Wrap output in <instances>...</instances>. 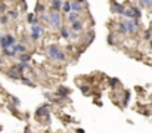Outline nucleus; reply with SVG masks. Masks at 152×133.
I'll list each match as a JSON object with an SVG mask.
<instances>
[{"instance_id":"3","label":"nucleus","mask_w":152,"mask_h":133,"mask_svg":"<svg viewBox=\"0 0 152 133\" xmlns=\"http://www.w3.org/2000/svg\"><path fill=\"white\" fill-rule=\"evenodd\" d=\"M14 45H16V37L14 34H5L2 38H0V47L2 49H6V47H12Z\"/></svg>"},{"instance_id":"34","label":"nucleus","mask_w":152,"mask_h":133,"mask_svg":"<svg viewBox=\"0 0 152 133\" xmlns=\"http://www.w3.org/2000/svg\"><path fill=\"white\" fill-rule=\"evenodd\" d=\"M106 40H108V43H109V45L112 46V45H114V33H109V34H108V38H106Z\"/></svg>"},{"instance_id":"41","label":"nucleus","mask_w":152,"mask_h":133,"mask_svg":"<svg viewBox=\"0 0 152 133\" xmlns=\"http://www.w3.org/2000/svg\"><path fill=\"white\" fill-rule=\"evenodd\" d=\"M3 36H5V34H3V33H2V31H0V38H2V37H3Z\"/></svg>"},{"instance_id":"29","label":"nucleus","mask_w":152,"mask_h":133,"mask_svg":"<svg viewBox=\"0 0 152 133\" xmlns=\"http://www.w3.org/2000/svg\"><path fill=\"white\" fill-rule=\"evenodd\" d=\"M21 80L24 82V84H27V86H34V83H33V80L31 78H28V77H21Z\"/></svg>"},{"instance_id":"23","label":"nucleus","mask_w":152,"mask_h":133,"mask_svg":"<svg viewBox=\"0 0 152 133\" xmlns=\"http://www.w3.org/2000/svg\"><path fill=\"white\" fill-rule=\"evenodd\" d=\"M33 58H31V55L28 52H25V53H21L19 55V61L21 62H27V64H30V61H31Z\"/></svg>"},{"instance_id":"7","label":"nucleus","mask_w":152,"mask_h":133,"mask_svg":"<svg viewBox=\"0 0 152 133\" xmlns=\"http://www.w3.org/2000/svg\"><path fill=\"white\" fill-rule=\"evenodd\" d=\"M124 10H125L124 5L117 3L115 0H112V2H111V12H112V13H120V15H123Z\"/></svg>"},{"instance_id":"11","label":"nucleus","mask_w":152,"mask_h":133,"mask_svg":"<svg viewBox=\"0 0 152 133\" xmlns=\"http://www.w3.org/2000/svg\"><path fill=\"white\" fill-rule=\"evenodd\" d=\"M62 3H64V0H50V9L56 10V12H61Z\"/></svg>"},{"instance_id":"40","label":"nucleus","mask_w":152,"mask_h":133,"mask_svg":"<svg viewBox=\"0 0 152 133\" xmlns=\"http://www.w3.org/2000/svg\"><path fill=\"white\" fill-rule=\"evenodd\" d=\"M149 45H151V49H152V38L149 40Z\"/></svg>"},{"instance_id":"35","label":"nucleus","mask_w":152,"mask_h":133,"mask_svg":"<svg viewBox=\"0 0 152 133\" xmlns=\"http://www.w3.org/2000/svg\"><path fill=\"white\" fill-rule=\"evenodd\" d=\"M6 12H7V9H6V5L0 2V13H2V15H3V13H6Z\"/></svg>"},{"instance_id":"26","label":"nucleus","mask_w":152,"mask_h":133,"mask_svg":"<svg viewBox=\"0 0 152 133\" xmlns=\"http://www.w3.org/2000/svg\"><path fill=\"white\" fill-rule=\"evenodd\" d=\"M95 38V31H89L87 33V38H86V45H90Z\"/></svg>"},{"instance_id":"21","label":"nucleus","mask_w":152,"mask_h":133,"mask_svg":"<svg viewBox=\"0 0 152 133\" xmlns=\"http://www.w3.org/2000/svg\"><path fill=\"white\" fill-rule=\"evenodd\" d=\"M6 13H7V16H9L10 19H14V21H16V19L19 18V10H18V9H10V10H7Z\"/></svg>"},{"instance_id":"5","label":"nucleus","mask_w":152,"mask_h":133,"mask_svg":"<svg viewBox=\"0 0 152 133\" xmlns=\"http://www.w3.org/2000/svg\"><path fill=\"white\" fill-rule=\"evenodd\" d=\"M125 25H127L129 34H136L137 30H139V22H137V19H127V21H125Z\"/></svg>"},{"instance_id":"1","label":"nucleus","mask_w":152,"mask_h":133,"mask_svg":"<svg viewBox=\"0 0 152 133\" xmlns=\"http://www.w3.org/2000/svg\"><path fill=\"white\" fill-rule=\"evenodd\" d=\"M47 55H49V58H52V59H55V61H58V62H64V61L67 59L65 52H62L58 45H50V46H47Z\"/></svg>"},{"instance_id":"36","label":"nucleus","mask_w":152,"mask_h":133,"mask_svg":"<svg viewBox=\"0 0 152 133\" xmlns=\"http://www.w3.org/2000/svg\"><path fill=\"white\" fill-rule=\"evenodd\" d=\"M143 38H145V40H151V38H152L151 33H149V31H145V34H143Z\"/></svg>"},{"instance_id":"19","label":"nucleus","mask_w":152,"mask_h":133,"mask_svg":"<svg viewBox=\"0 0 152 133\" xmlns=\"http://www.w3.org/2000/svg\"><path fill=\"white\" fill-rule=\"evenodd\" d=\"M2 53H3V55L5 56H9V58H15L16 55H18V53L14 50V49H12V47H6V49H2Z\"/></svg>"},{"instance_id":"13","label":"nucleus","mask_w":152,"mask_h":133,"mask_svg":"<svg viewBox=\"0 0 152 133\" xmlns=\"http://www.w3.org/2000/svg\"><path fill=\"white\" fill-rule=\"evenodd\" d=\"M6 75H7L9 78H14V80H19V78H21V73L15 68V66H14V68H10V70L6 73Z\"/></svg>"},{"instance_id":"9","label":"nucleus","mask_w":152,"mask_h":133,"mask_svg":"<svg viewBox=\"0 0 152 133\" xmlns=\"http://www.w3.org/2000/svg\"><path fill=\"white\" fill-rule=\"evenodd\" d=\"M78 19H81V16H80V12H74V10H71L70 13H67V21L71 24V22H75V21H78Z\"/></svg>"},{"instance_id":"31","label":"nucleus","mask_w":152,"mask_h":133,"mask_svg":"<svg viewBox=\"0 0 152 133\" xmlns=\"http://www.w3.org/2000/svg\"><path fill=\"white\" fill-rule=\"evenodd\" d=\"M80 90H81L83 95H89V93H90V87L89 86H80Z\"/></svg>"},{"instance_id":"16","label":"nucleus","mask_w":152,"mask_h":133,"mask_svg":"<svg viewBox=\"0 0 152 133\" xmlns=\"http://www.w3.org/2000/svg\"><path fill=\"white\" fill-rule=\"evenodd\" d=\"M12 49H14L18 55H21V53H25L27 52V46L25 45H22V43H16V45H14L12 46Z\"/></svg>"},{"instance_id":"32","label":"nucleus","mask_w":152,"mask_h":133,"mask_svg":"<svg viewBox=\"0 0 152 133\" xmlns=\"http://www.w3.org/2000/svg\"><path fill=\"white\" fill-rule=\"evenodd\" d=\"M118 83H120L118 78H109V86H111V87H115Z\"/></svg>"},{"instance_id":"4","label":"nucleus","mask_w":152,"mask_h":133,"mask_svg":"<svg viewBox=\"0 0 152 133\" xmlns=\"http://www.w3.org/2000/svg\"><path fill=\"white\" fill-rule=\"evenodd\" d=\"M43 36H44V27L42 22L31 25V38L33 40H40Z\"/></svg>"},{"instance_id":"2","label":"nucleus","mask_w":152,"mask_h":133,"mask_svg":"<svg viewBox=\"0 0 152 133\" xmlns=\"http://www.w3.org/2000/svg\"><path fill=\"white\" fill-rule=\"evenodd\" d=\"M49 16H50V28L55 30V31H59L62 28V12H56V10H52L50 9Z\"/></svg>"},{"instance_id":"6","label":"nucleus","mask_w":152,"mask_h":133,"mask_svg":"<svg viewBox=\"0 0 152 133\" xmlns=\"http://www.w3.org/2000/svg\"><path fill=\"white\" fill-rule=\"evenodd\" d=\"M84 6H86L84 0H72L71 2V10H74V12L81 13V10H84Z\"/></svg>"},{"instance_id":"15","label":"nucleus","mask_w":152,"mask_h":133,"mask_svg":"<svg viewBox=\"0 0 152 133\" xmlns=\"http://www.w3.org/2000/svg\"><path fill=\"white\" fill-rule=\"evenodd\" d=\"M59 34H61V37L62 38H71V28H67L65 25H62V28L59 30Z\"/></svg>"},{"instance_id":"18","label":"nucleus","mask_w":152,"mask_h":133,"mask_svg":"<svg viewBox=\"0 0 152 133\" xmlns=\"http://www.w3.org/2000/svg\"><path fill=\"white\" fill-rule=\"evenodd\" d=\"M123 16H125L127 19H137V18H136V13H134V10H133V6L129 8V9H125L124 13H123Z\"/></svg>"},{"instance_id":"33","label":"nucleus","mask_w":152,"mask_h":133,"mask_svg":"<svg viewBox=\"0 0 152 133\" xmlns=\"http://www.w3.org/2000/svg\"><path fill=\"white\" fill-rule=\"evenodd\" d=\"M133 10H134V13H136V18H137V19H139V18L142 16V12H140V9H139V8L133 6Z\"/></svg>"},{"instance_id":"30","label":"nucleus","mask_w":152,"mask_h":133,"mask_svg":"<svg viewBox=\"0 0 152 133\" xmlns=\"http://www.w3.org/2000/svg\"><path fill=\"white\" fill-rule=\"evenodd\" d=\"M124 101H123V108H125V106H127V104H129V99H130V92H125L124 93Z\"/></svg>"},{"instance_id":"12","label":"nucleus","mask_w":152,"mask_h":133,"mask_svg":"<svg viewBox=\"0 0 152 133\" xmlns=\"http://www.w3.org/2000/svg\"><path fill=\"white\" fill-rule=\"evenodd\" d=\"M15 68L19 71V73H24V71H31V66H30V64H27V62H18L16 65H15Z\"/></svg>"},{"instance_id":"22","label":"nucleus","mask_w":152,"mask_h":133,"mask_svg":"<svg viewBox=\"0 0 152 133\" xmlns=\"http://www.w3.org/2000/svg\"><path fill=\"white\" fill-rule=\"evenodd\" d=\"M58 95H59V96L67 98V96L70 95V89L65 87V86H59V87H58Z\"/></svg>"},{"instance_id":"39","label":"nucleus","mask_w":152,"mask_h":133,"mask_svg":"<svg viewBox=\"0 0 152 133\" xmlns=\"http://www.w3.org/2000/svg\"><path fill=\"white\" fill-rule=\"evenodd\" d=\"M25 133H31V130L30 129H25Z\"/></svg>"},{"instance_id":"24","label":"nucleus","mask_w":152,"mask_h":133,"mask_svg":"<svg viewBox=\"0 0 152 133\" xmlns=\"http://www.w3.org/2000/svg\"><path fill=\"white\" fill-rule=\"evenodd\" d=\"M118 31H120L121 34H129L127 25H125V21H120V22H118Z\"/></svg>"},{"instance_id":"25","label":"nucleus","mask_w":152,"mask_h":133,"mask_svg":"<svg viewBox=\"0 0 152 133\" xmlns=\"http://www.w3.org/2000/svg\"><path fill=\"white\" fill-rule=\"evenodd\" d=\"M39 19H40V22H44V24H49V22H50V16H49L47 12L42 13V15L39 16Z\"/></svg>"},{"instance_id":"20","label":"nucleus","mask_w":152,"mask_h":133,"mask_svg":"<svg viewBox=\"0 0 152 133\" xmlns=\"http://www.w3.org/2000/svg\"><path fill=\"white\" fill-rule=\"evenodd\" d=\"M61 12H62V13H70V12H71V0H64Z\"/></svg>"},{"instance_id":"8","label":"nucleus","mask_w":152,"mask_h":133,"mask_svg":"<svg viewBox=\"0 0 152 133\" xmlns=\"http://www.w3.org/2000/svg\"><path fill=\"white\" fill-rule=\"evenodd\" d=\"M83 21L81 19H78V21H75V22H71L70 24V28H71V31H75V33H80L81 30H83Z\"/></svg>"},{"instance_id":"37","label":"nucleus","mask_w":152,"mask_h":133,"mask_svg":"<svg viewBox=\"0 0 152 133\" xmlns=\"http://www.w3.org/2000/svg\"><path fill=\"white\" fill-rule=\"evenodd\" d=\"M12 101H14V102H15V105H19V104H21L18 98H12Z\"/></svg>"},{"instance_id":"27","label":"nucleus","mask_w":152,"mask_h":133,"mask_svg":"<svg viewBox=\"0 0 152 133\" xmlns=\"http://www.w3.org/2000/svg\"><path fill=\"white\" fill-rule=\"evenodd\" d=\"M139 5L142 8H151L152 6V0H139Z\"/></svg>"},{"instance_id":"42","label":"nucleus","mask_w":152,"mask_h":133,"mask_svg":"<svg viewBox=\"0 0 152 133\" xmlns=\"http://www.w3.org/2000/svg\"><path fill=\"white\" fill-rule=\"evenodd\" d=\"M0 65H2V59H0Z\"/></svg>"},{"instance_id":"28","label":"nucleus","mask_w":152,"mask_h":133,"mask_svg":"<svg viewBox=\"0 0 152 133\" xmlns=\"http://www.w3.org/2000/svg\"><path fill=\"white\" fill-rule=\"evenodd\" d=\"M9 19H10V18L7 16V13H3V15L0 16V24H2V25H7Z\"/></svg>"},{"instance_id":"38","label":"nucleus","mask_w":152,"mask_h":133,"mask_svg":"<svg viewBox=\"0 0 152 133\" xmlns=\"http://www.w3.org/2000/svg\"><path fill=\"white\" fill-rule=\"evenodd\" d=\"M77 133H84V130L83 129H77Z\"/></svg>"},{"instance_id":"17","label":"nucleus","mask_w":152,"mask_h":133,"mask_svg":"<svg viewBox=\"0 0 152 133\" xmlns=\"http://www.w3.org/2000/svg\"><path fill=\"white\" fill-rule=\"evenodd\" d=\"M27 21H28V24H31V25H35V24L40 22L39 15H35V13H28V15H27Z\"/></svg>"},{"instance_id":"10","label":"nucleus","mask_w":152,"mask_h":133,"mask_svg":"<svg viewBox=\"0 0 152 133\" xmlns=\"http://www.w3.org/2000/svg\"><path fill=\"white\" fill-rule=\"evenodd\" d=\"M43 115H49V105H42L35 110V117H43Z\"/></svg>"},{"instance_id":"14","label":"nucleus","mask_w":152,"mask_h":133,"mask_svg":"<svg viewBox=\"0 0 152 133\" xmlns=\"http://www.w3.org/2000/svg\"><path fill=\"white\" fill-rule=\"evenodd\" d=\"M44 12H47V10H46V6H44L42 2H37V3H35V8H34V13L40 16L42 13H44Z\"/></svg>"}]
</instances>
